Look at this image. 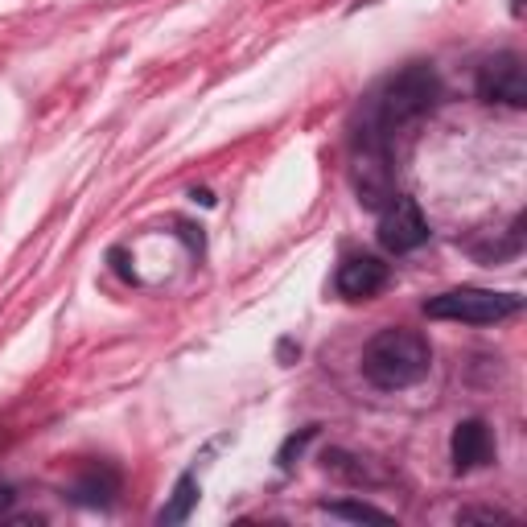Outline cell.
Segmentation results:
<instances>
[{
  "label": "cell",
  "mask_w": 527,
  "mask_h": 527,
  "mask_svg": "<svg viewBox=\"0 0 527 527\" xmlns=\"http://www.w3.org/2000/svg\"><path fill=\"white\" fill-rule=\"evenodd\" d=\"M449 449H453V466H458V474L486 466L490 453H495V445H490V429L482 425V420H462V425L453 429Z\"/></svg>",
  "instance_id": "ba28073f"
},
{
  "label": "cell",
  "mask_w": 527,
  "mask_h": 527,
  "mask_svg": "<svg viewBox=\"0 0 527 527\" xmlns=\"http://www.w3.org/2000/svg\"><path fill=\"white\" fill-rule=\"evenodd\" d=\"M194 503H198V478H194V474H182V478H178V486H173V499L161 507L157 523H165V527L186 523V519H190V511H194Z\"/></svg>",
  "instance_id": "30bf717a"
},
{
  "label": "cell",
  "mask_w": 527,
  "mask_h": 527,
  "mask_svg": "<svg viewBox=\"0 0 527 527\" xmlns=\"http://www.w3.org/2000/svg\"><path fill=\"white\" fill-rule=\"evenodd\" d=\"M425 239H429V223H425V215H420V206L412 198H392L388 206H383L379 243L388 252H396V256L416 252Z\"/></svg>",
  "instance_id": "8992f818"
},
{
  "label": "cell",
  "mask_w": 527,
  "mask_h": 527,
  "mask_svg": "<svg viewBox=\"0 0 527 527\" xmlns=\"http://www.w3.org/2000/svg\"><path fill=\"white\" fill-rule=\"evenodd\" d=\"M388 285V264L379 256H355L338 268V293L350 301H367Z\"/></svg>",
  "instance_id": "52a82bcc"
},
{
  "label": "cell",
  "mask_w": 527,
  "mask_h": 527,
  "mask_svg": "<svg viewBox=\"0 0 527 527\" xmlns=\"http://www.w3.org/2000/svg\"><path fill=\"white\" fill-rule=\"evenodd\" d=\"M515 293H495V289H449L441 297L425 301V313L437 322H466V326H495L511 313H519Z\"/></svg>",
  "instance_id": "3957f363"
},
{
  "label": "cell",
  "mask_w": 527,
  "mask_h": 527,
  "mask_svg": "<svg viewBox=\"0 0 527 527\" xmlns=\"http://www.w3.org/2000/svg\"><path fill=\"white\" fill-rule=\"evenodd\" d=\"M326 511L338 519H355V523H392L388 511H379L371 503H326Z\"/></svg>",
  "instance_id": "8fae6325"
},
{
  "label": "cell",
  "mask_w": 527,
  "mask_h": 527,
  "mask_svg": "<svg viewBox=\"0 0 527 527\" xmlns=\"http://www.w3.org/2000/svg\"><path fill=\"white\" fill-rule=\"evenodd\" d=\"M458 523H511V515H503V511H482V507H470V511H458Z\"/></svg>",
  "instance_id": "4fadbf2b"
},
{
  "label": "cell",
  "mask_w": 527,
  "mask_h": 527,
  "mask_svg": "<svg viewBox=\"0 0 527 527\" xmlns=\"http://www.w3.org/2000/svg\"><path fill=\"white\" fill-rule=\"evenodd\" d=\"M313 433H318V429H301L297 437H289V441H285V449H280V466L289 470V466H293V458H301V449L313 441Z\"/></svg>",
  "instance_id": "7c38bea8"
},
{
  "label": "cell",
  "mask_w": 527,
  "mask_h": 527,
  "mask_svg": "<svg viewBox=\"0 0 527 527\" xmlns=\"http://www.w3.org/2000/svg\"><path fill=\"white\" fill-rule=\"evenodd\" d=\"M433 367V350H429V338L416 334V330H379L367 346H363V375L383 392H400V388H412L429 375Z\"/></svg>",
  "instance_id": "6da1fadb"
},
{
  "label": "cell",
  "mask_w": 527,
  "mask_h": 527,
  "mask_svg": "<svg viewBox=\"0 0 527 527\" xmlns=\"http://www.w3.org/2000/svg\"><path fill=\"white\" fill-rule=\"evenodd\" d=\"M70 495H75V503H83V507H108L120 495V474L108 466H91V470H83V478L75 482Z\"/></svg>",
  "instance_id": "9c48e42d"
},
{
  "label": "cell",
  "mask_w": 527,
  "mask_h": 527,
  "mask_svg": "<svg viewBox=\"0 0 527 527\" xmlns=\"http://www.w3.org/2000/svg\"><path fill=\"white\" fill-rule=\"evenodd\" d=\"M375 128V120L367 116L363 128H359V140H355V190H359V202L371 206V210H383L396 190H392V169H388V145Z\"/></svg>",
  "instance_id": "277c9868"
},
{
  "label": "cell",
  "mask_w": 527,
  "mask_h": 527,
  "mask_svg": "<svg viewBox=\"0 0 527 527\" xmlns=\"http://www.w3.org/2000/svg\"><path fill=\"white\" fill-rule=\"evenodd\" d=\"M437 95H441L437 70L429 62H412V66L400 70V75H392L388 83H383V91L371 103V120L383 136H392L408 124H416L420 116H429Z\"/></svg>",
  "instance_id": "7a4b0ae2"
},
{
  "label": "cell",
  "mask_w": 527,
  "mask_h": 527,
  "mask_svg": "<svg viewBox=\"0 0 527 527\" xmlns=\"http://www.w3.org/2000/svg\"><path fill=\"white\" fill-rule=\"evenodd\" d=\"M478 95L486 103H507V108H527V70L519 54H495L478 70Z\"/></svg>",
  "instance_id": "5b68a950"
},
{
  "label": "cell",
  "mask_w": 527,
  "mask_h": 527,
  "mask_svg": "<svg viewBox=\"0 0 527 527\" xmlns=\"http://www.w3.org/2000/svg\"><path fill=\"white\" fill-rule=\"evenodd\" d=\"M13 507V486L9 482H0V515H5Z\"/></svg>",
  "instance_id": "5bb4252c"
}]
</instances>
